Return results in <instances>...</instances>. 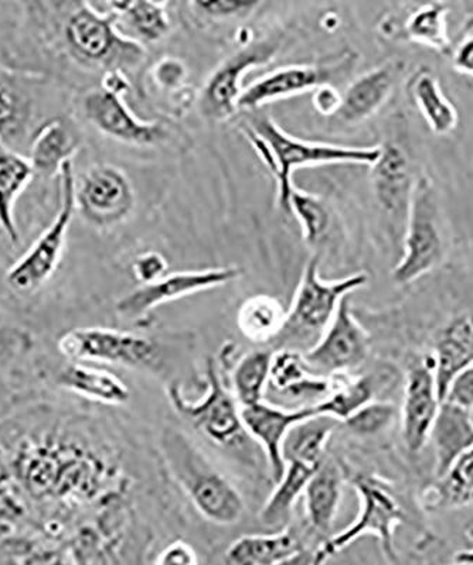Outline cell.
<instances>
[{
	"label": "cell",
	"mask_w": 473,
	"mask_h": 565,
	"mask_svg": "<svg viewBox=\"0 0 473 565\" xmlns=\"http://www.w3.org/2000/svg\"><path fill=\"white\" fill-rule=\"evenodd\" d=\"M407 90L432 134L448 136L455 132L460 115L446 98L434 71L428 67L417 70L407 84Z\"/></svg>",
	"instance_id": "27"
},
{
	"label": "cell",
	"mask_w": 473,
	"mask_h": 565,
	"mask_svg": "<svg viewBox=\"0 0 473 565\" xmlns=\"http://www.w3.org/2000/svg\"><path fill=\"white\" fill-rule=\"evenodd\" d=\"M380 148V158L370 168L371 186L392 236L401 244L419 175L414 174L409 154L399 145L386 143Z\"/></svg>",
	"instance_id": "15"
},
{
	"label": "cell",
	"mask_w": 473,
	"mask_h": 565,
	"mask_svg": "<svg viewBox=\"0 0 473 565\" xmlns=\"http://www.w3.org/2000/svg\"><path fill=\"white\" fill-rule=\"evenodd\" d=\"M341 103V93L336 87H322L314 90L315 109L322 115L335 116Z\"/></svg>",
	"instance_id": "47"
},
{
	"label": "cell",
	"mask_w": 473,
	"mask_h": 565,
	"mask_svg": "<svg viewBox=\"0 0 473 565\" xmlns=\"http://www.w3.org/2000/svg\"><path fill=\"white\" fill-rule=\"evenodd\" d=\"M450 60L458 73L473 78V22L466 23L464 34L458 43L452 44Z\"/></svg>",
	"instance_id": "43"
},
{
	"label": "cell",
	"mask_w": 473,
	"mask_h": 565,
	"mask_svg": "<svg viewBox=\"0 0 473 565\" xmlns=\"http://www.w3.org/2000/svg\"><path fill=\"white\" fill-rule=\"evenodd\" d=\"M33 106L29 81L0 68V139L4 143H17L27 136Z\"/></svg>",
	"instance_id": "30"
},
{
	"label": "cell",
	"mask_w": 473,
	"mask_h": 565,
	"mask_svg": "<svg viewBox=\"0 0 473 565\" xmlns=\"http://www.w3.org/2000/svg\"><path fill=\"white\" fill-rule=\"evenodd\" d=\"M290 214L299 221L302 235L308 244H316L328 230L329 212L322 201L304 191L294 190L290 199Z\"/></svg>",
	"instance_id": "39"
},
{
	"label": "cell",
	"mask_w": 473,
	"mask_h": 565,
	"mask_svg": "<svg viewBox=\"0 0 473 565\" xmlns=\"http://www.w3.org/2000/svg\"><path fill=\"white\" fill-rule=\"evenodd\" d=\"M32 348L33 338L23 328H0V376L20 358L27 356Z\"/></svg>",
	"instance_id": "41"
},
{
	"label": "cell",
	"mask_w": 473,
	"mask_h": 565,
	"mask_svg": "<svg viewBox=\"0 0 473 565\" xmlns=\"http://www.w3.org/2000/svg\"><path fill=\"white\" fill-rule=\"evenodd\" d=\"M103 7L114 14L117 26L124 24V29H118L123 34L129 32L144 42L153 43L159 42L169 33L170 20L164 3L135 0V2H108Z\"/></svg>",
	"instance_id": "35"
},
{
	"label": "cell",
	"mask_w": 473,
	"mask_h": 565,
	"mask_svg": "<svg viewBox=\"0 0 473 565\" xmlns=\"http://www.w3.org/2000/svg\"><path fill=\"white\" fill-rule=\"evenodd\" d=\"M319 467L301 461L285 462L283 477L275 482L274 491L260 512V521L264 526L276 527L288 521L292 508L301 494H304L306 486Z\"/></svg>",
	"instance_id": "34"
},
{
	"label": "cell",
	"mask_w": 473,
	"mask_h": 565,
	"mask_svg": "<svg viewBox=\"0 0 473 565\" xmlns=\"http://www.w3.org/2000/svg\"><path fill=\"white\" fill-rule=\"evenodd\" d=\"M44 42L84 68L125 71L143 62V44L125 38L108 10L88 2L24 3Z\"/></svg>",
	"instance_id": "2"
},
{
	"label": "cell",
	"mask_w": 473,
	"mask_h": 565,
	"mask_svg": "<svg viewBox=\"0 0 473 565\" xmlns=\"http://www.w3.org/2000/svg\"><path fill=\"white\" fill-rule=\"evenodd\" d=\"M444 401L473 412V365L466 367L451 382Z\"/></svg>",
	"instance_id": "45"
},
{
	"label": "cell",
	"mask_w": 473,
	"mask_h": 565,
	"mask_svg": "<svg viewBox=\"0 0 473 565\" xmlns=\"http://www.w3.org/2000/svg\"><path fill=\"white\" fill-rule=\"evenodd\" d=\"M344 476L335 462L320 463L318 471L311 478L304 494L306 518L316 533L326 534L334 527L339 512Z\"/></svg>",
	"instance_id": "28"
},
{
	"label": "cell",
	"mask_w": 473,
	"mask_h": 565,
	"mask_svg": "<svg viewBox=\"0 0 473 565\" xmlns=\"http://www.w3.org/2000/svg\"><path fill=\"white\" fill-rule=\"evenodd\" d=\"M314 416H318L314 405L284 408L261 402L253 406L241 407L245 433L263 447L274 482H278L285 471L283 444L286 434L295 424Z\"/></svg>",
	"instance_id": "19"
},
{
	"label": "cell",
	"mask_w": 473,
	"mask_h": 565,
	"mask_svg": "<svg viewBox=\"0 0 473 565\" xmlns=\"http://www.w3.org/2000/svg\"><path fill=\"white\" fill-rule=\"evenodd\" d=\"M158 447L169 477L201 516L219 526H231L243 519L245 503L241 493L183 431L165 428Z\"/></svg>",
	"instance_id": "3"
},
{
	"label": "cell",
	"mask_w": 473,
	"mask_h": 565,
	"mask_svg": "<svg viewBox=\"0 0 473 565\" xmlns=\"http://www.w3.org/2000/svg\"><path fill=\"white\" fill-rule=\"evenodd\" d=\"M452 565H473L471 563H465V562H458L456 559V563L455 564H452Z\"/></svg>",
	"instance_id": "50"
},
{
	"label": "cell",
	"mask_w": 473,
	"mask_h": 565,
	"mask_svg": "<svg viewBox=\"0 0 473 565\" xmlns=\"http://www.w3.org/2000/svg\"><path fill=\"white\" fill-rule=\"evenodd\" d=\"M312 562H314V550H304L296 556L276 565H312Z\"/></svg>",
	"instance_id": "48"
},
{
	"label": "cell",
	"mask_w": 473,
	"mask_h": 565,
	"mask_svg": "<svg viewBox=\"0 0 473 565\" xmlns=\"http://www.w3.org/2000/svg\"><path fill=\"white\" fill-rule=\"evenodd\" d=\"M332 382L329 395L314 405L318 416H328L344 423L375 401V382L370 376Z\"/></svg>",
	"instance_id": "37"
},
{
	"label": "cell",
	"mask_w": 473,
	"mask_h": 565,
	"mask_svg": "<svg viewBox=\"0 0 473 565\" xmlns=\"http://www.w3.org/2000/svg\"><path fill=\"white\" fill-rule=\"evenodd\" d=\"M133 270L138 281L143 282V285H150V282L162 279L166 276L168 264H166L162 255L149 252V254L137 257V260L134 262Z\"/></svg>",
	"instance_id": "44"
},
{
	"label": "cell",
	"mask_w": 473,
	"mask_h": 565,
	"mask_svg": "<svg viewBox=\"0 0 473 565\" xmlns=\"http://www.w3.org/2000/svg\"><path fill=\"white\" fill-rule=\"evenodd\" d=\"M260 2H249V0H220V2H195L206 17L213 19H225L245 14L260 7Z\"/></svg>",
	"instance_id": "42"
},
{
	"label": "cell",
	"mask_w": 473,
	"mask_h": 565,
	"mask_svg": "<svg viewBox=\"0 0 473 565\" xmlns=\"http://www.w3.org/2000/svg\"><path fill=\"white\" fill-rule=\"evenodd\" d=\"M135 194L124 171L109 164L94 166L75 183V209L98 228H109L133 212Z\"/></svg>",
	"instance_id": "13"
},
{
	"label": "cell",
	"mask_w": 473,
	"mask_h": 565,
	"mask_svg": "<svg viewBox=\"0 0 473 565\" xmlns=\"http://www.w3.org/2000/svg\"><path fill=\"white\" fill-rule=\"evenodd\" d=\"M55 382L64 391L101 405L124 406L130 398L129 386L117 375L82 362H73L63 367L55 376Z\"/></svg>",
	"instance_id": "25"
},
{
	"label": "cell",
	"mask_w": 473,
	"mask_h": 565,
	"mask_svg": "<svg viewBox=\"0 0 473 565\" xmlns=\"http://www.w3.org/2000/svg\"><path fill=\"white\" fill-rule=\"evenodd\" d=\"M80 138L74 126L64 118H52L40 125L29 145V161L34 174L59 177L63 166L73 161Z\"/></svg>",
	"instance_id": "22"
},
{
	"label": "cell",
	"mask_w": 473,
	"mask_h": 565,
	"mask_svg": "<svg viewBox=\"0 0 473 565\" xmlns=\"http://www.w3.org/2000/svg\"><path fill=\"white\" fill-rule=\"evenodd\" d=\"M430 443L434 448L435 477L440 478L473 447L472 412L454 403L442 402L431 428Z\"/></svg>",
	"instance_id": "23"
},
{
	"label": "cell",
	"mask_w": 473,
	"mask_h": 565,
	"mask_svg": "<svg viewBox=\"0 0 473 565\" xmlns=\"http://www.w3.org/2000/svg\"><path fill=\"white\" fill-rule=\"evenodd\" d=\"M340 424L328 416H314L295 424L283 444L284 461H301L319 467L324 462L329 438Z\"/></svg>",
	"instance_id": "33"
},
{
	"label": "cell",
	"mask_w": 473,
	"mask_h": 565,
	"mask_svg": "<svg viewBox=\"0 0 473 565\" xmlns=\"http://www.w3.org/2000/svg\"><path fill=\"white\" fill-rule=\"evenodd\" d=\"M204 396L200 401H189L179 383H170L168 396L170 405L180 416L193 424L209 440L223 447L236 446L245 437L241 407L221 381L213 360L206 365ZM249 436V434H246Z\"/></svg>",
	"instance_id": "10"
},
{
	"label": "cell",
	"mask_w": 473,
	"mask_h": 565,
	"mask_svg": "<svg viewBox=\"0 0 473 565\" xmlns=\"http://www.w3.org/2000/svg\"><path fill=\"white\" fill-rule=\"evenodd\" d=\"M83 113L98 132L133 146H153L166 138L162 125L144 122L130 113L123 95L98 88L83 99Z\"/></svg>",
	"instance_id": "18"
},
{
	"label": "cell",
	"mask_w": 473,
	"mask_h": 565,
	"mask_svg": "<svg viewBox=\"0 0 473 565\" xmlns=\"http://www.w3.org/2000/svg\"><path fill=\"white\" fill-rule=\"evenodd\" d=\"M470 536L473 537V527L471 529ZM456 559H458V562H465V563L473 564V552L466 553V554H464V556L456 558Z\"/></svg>",
	"instance_id": "49"
},
{
	"label": "cell",
	"mask_w": 473,
	"mask_h": 565,
	"mask_svg": "<svg viewBox=\"0 0 473 565\" xmlns=\"http://www.w3.org/2000/svg\"><path fill=\"white\" fill-rule=\"evenodd\" d=\"M302 353L309 370L326 377L356 370L366 361L369 335L351 312L350 296L341 300L334 320L316 344Z\"/></svg>",
	"instance_id": "12"
},
{
	"label": "cell",
	"mask_w": 473,
	"mask_h": 565,
	"mask_svg": "<svg viewBox=\"0 0 473 565\" xmlns=\"http://www.w3.org/2000/svg\"><path fill=\"white\" fill-rule=\"evenodd\" d=\"M332 377L316 375L306 365L304 353L281 348L273 355L270 387L291 398H324L329 395Z\"/></svg>",
	"instance_id": "26"
},
{
	"label": "cell",
	"mask_w": 473,
	"mask_h": 565,
	"mask_svg": "<svg viewBox=\"0 0 473 565\" xmlns=\"http://www.w3.org/2000/svg\"><path fill=\"white\" fill-rule=\"evenodd\" d=\"M441 403L431 356L412 362L407 372L401 408L402 438L411 454H420L430 441Z\"/></svg>",
	"instance_id": "17"
},
{
	"label": "cell",
	"mask_w": 473,
	"mask_h": 565,
	"mask_svg": "<svg viewBox=\"0 0 473 565\" xmlns=\"http://www.w3.org/2000/svg\"><path fill=\"white\" fill-rule=\"evenodd\" d=\"M57 350L73 362H98L129 370L154 371L164 353L153 338L109 328H74L57 341Z\"/></svg>",
	"instance_id": "9"
},
{
	"label": "cell",
	"mask_w": 473,
	"mask_h": 565,
	"mask_svg": "<svg viewBox=\"0 0 473 565\" xmlns=\"http://www.w3.org/2000/svg\"><path fill=\"white\" fill-rule=\"evenodd\" d=\"M243 129L260 159L273 171L278 186V205L286 214H290V199L295 190L292 174L296 169L336 163L365 164L371 168L381 153L380 146L351 148L292 138L266 116L251 118L249 124H243Z\"/></svg>",
	"instance_id": "4"
},
{
	"label": "cell",
	"mask_w": 473,
	"mask_h": 565,
	"mask_svg": "<svg viewBox=\"0 0 473 565\" xmlns=\"http://www.w3.org/2000/svg\"><path fill=\"white\" fill-rule=\"evenodd\" d=\"M144 499L138 458L105 418L42 401L0 416V537L114 547Z\"/></svg>",
	"instance_id": "1"
},
{
	"label": "cell",
	"mask_w": 473,
	"mask_h": 565,
	"mask_svg": "<svg viewBox=\"0 0 473 565\" xmlns=\"http://www.w3.org/2000/svg\"><path fill=\"white\" fill-rule=\"evenodd\" d=\"M432 365L441 402L462 371L473 365V310L460 312L438 330Z\"/></svg>",
	"instance_id": "21"
},
{
	"label": "cell",
	"mask_w": 473,
	"mask_h": 565,
	"mask_svg": "<svg viewBox=\"0 0 473 565\" xmlns=\"http://www.w3.org/2000/svg\"><path fill=\"white\" fill-rule=\"evenodd\" d=\"M448 17L450 8L445 3L420 4L402 19L400 35L407 42L425 45L450 58L452 42L448 32Z\"/></svg>",
	"instance_id": "31"
},
{
	"label": "cell",
	"mask_w": 473,
	"mask_h": 565,
	"mask_svg": "<svg viewBox=\"0 0 473 565\" xmlns=\"http://www.w3.org/2000/svg\"><path fill=\"white\" fill-rule=\"evenodd\" d=\"M156 565H199V558L189 543L176 540L159 553Z\"/></svg>",
	"instance_id": "46"
},
{
	"label": "cell",
	"mask_w": 473,
	"mask_h": 565,
	"mask_svg": "<svg viewBox=\"0 0 473 565\" xmlns=\"http://www.w3.org/2000/svg\"><path fill=\"white\" fill-rule=\"evenodd\" d=\"M274 352L255 350L245 353L236 362L233 372L234 397L240 407H249L264 402L270 385L271 361Z\"/></svg>",
	"instance_id": "38"
},
{
	"label": "cell",
	"mask_w": 473,
	"mask_h": 565,
	"mask_svg": "<svg viewBox=\"0 0 473 565\" xmlns=\"http://www.w3.org/2000/svg\"><path fill=\"white\" fill-rule=\"evenodd\" d=\"M357 497L360 499V512L356 521L325 540L318 550H314L312 565H325L336 554L354 544L366 534H374L381 544L382 554L391 564H399L395 532L397 526L407 521V514L389 483L370 473H357L351 481Z\"/></svg>",
	"instance_id": "6"
},
{
	"label": "cell",
	"mask_w": 473,
	"mask_h": 565,
	"mask_svg": "<svg viewBox=\"0 0 473 565\" xmlns=\"http://www.w3.org/2000/svg\"><path fill=\"white\" fill-rule=\"evenodd\" d=\"M241 271L236 267L219 269L176 271L162 279L143 285L128 292L117 302V312L127 320H140L166 302L183 299L196 292L229 285L239 279Z\"/></svg>",
	"instance_id": "14"
},
{
	"label": "cell",
	"mask_w": 473,
	"mask_h": 565,
	"mask_svg": "<svg viewBox=\"0 0 473 565\" xmlns=\"http://www.w3.org/2000/svg\"><path fill=\"white\" fill-rule=\"evenodd\" d=\"M355 67L356 55L347 54L329 64L291 65L275 70L243 89L236 108L255 109L306 90L336 87L350 77Z\"/></svg>",
	"instance_id": "11"
},
{
	"label": "cell",
	"mask_w": 473,
	"mask_h": 565,
	"mask_svg": "<svg viewBox=\"0 0 473 565\" xmlns=\"http://www.w3.org/2000/svg\"><path fill=\"white\" fill-rule=\"evenodd\" d=\"M286 310L274 297L254 296L245 300L236 315V326L246 340L265 344L275 341L285 326Z\"/></svg>",
	"instance_id": "36"
},
{
	"label": "cell",
	"mask_w": 473,
	"mask_h": 565,
	"mask_svg": "<svg viewBox=\"0 0 473 565\" xmlns=\"http://www.w3.org/2000/svg\"><path fill=\"white\" fill-rule=\"evenodd\" d=\"M318 267L319 255L312 256L305 266L294 302L286 311L283 331L274 341L284 344V348L301 345L302 342L309 344V348L315 345L334 320L341 300L369 282L366 274L325 281L319 277Z\"/></svg>",
	"instance_id": "7"
},
{
	"label": "cell",
	"mask_w": 473,
	"mask_h": 565,
	"mask_svg": "<svg viewBox=\"0 0 473 565\" xmlns=\"http://www.w3.org/2000/svg\"><path fill=\"white\" fill-rule=\"evenodd\" d=\"M304 550L302 540L292 527L273 534H250L230 544L220 565H276Z\"/></svg>",
	"instance_id": "24"
},
{
	"label": "cell",
	"mask_w": 473,
	"mask_h": 565,
	"mask_svg": "<svg viewBox=\"0 0 473 565\" xmlns=\"http://www.w3.org/2000/svg\"><path fill=\"white\" fill-rule=\"evenodd\" d=\"M401 259L392 270L397 285H411L442 264L446 255L444 215L434 181L417 179L401 241Z\"/></svg>",
	"instance_id": "5"
},
{
	"label": "cell",
	"mask_w": 473,
	"mask_h": 565,
	"mask_svg": "<svg viewBox=\"0 0 473 565\" xmlns=\"http://www.w3.org/2000/svg\"><path fill=\"white\" fill-rule=\"evenodd\" d=\"M280 44L276 40H264L240 50L233 57L211 74L201 95V110L211 119L223 120L235 113L243 94L245 74L273 60Z\"/></svg>",
	"instance_id": "16"
},
{
	"label": "cell",
	"mask_w": 473,
	"mask_h": 565,
	"mask_svg": "<svg viewBox=\"0 0 473 565\" xmlns=\"http://www.w3.org/2000/svg\"><path fill=\"white\" fill-rule=\"evenodd\" d=\"M33 175L29 159L23 158L0 139V230L14 245L19 242L14 204Z\"/></svg>",
	"instance_id": "29"
},
{
	"label": "cell",
	"mask_w": 473,
	"mask_h": 565,
	"mask_svg": "<svg viewBox=\"0 0 473 565\" xmlns=\"http://www.w3.org/2000/svg\"><path fill=\"white\" fill-rule=\"evenodd\" d=\"M430 511L460 509L473 504V447L456 459L444 476L437 478L422 497Z\"/></svg>",
	"instance_id": "32"
},
{
	"label": "cell",
	"mask_w": 473,
	"mask_h": 565,
	"mask_svg": "<svg viewBox=\"0 0 473 565\" xmlns=\"http://www.w3.org/2000/svg\"><path fill=\"white\" fill-rule=\"evenodd\" d=\"M60 204L52 224L39 236L22 257L7 271L8 286L18 295H32L42 289L57 270L64 254L75 209V177L73 161L63 166L57 177Z\"/></svg>",
	"instance_id": "8"
},
{
	"label": "cell",
	"mask_w": 473,
	"mask_h": 565,
	"mask_svg": "<svg viewBox=\"0 0 473 565\" xmlns=\"http://www.w3.org/2000/svg\"><path fill=\"white\" fill-rule=\"evenodd\" d=\"M395 416L396 407L391 403L374 401L341 424H345L357 436H376V434L385 431L390 426Z\"/></svg>",
	"instance_id": "40"
},
{
	"label": "cell",
	"mask_w": 473,
	"mask_h": 565,
	"mask_svg": "<svg viewBox=\"0 0 473 565\" xmlns=\"http://www.w3.org/2000/svg\"><path fill=\"white\" fill-rule=\"evenodd\" d=\"M404 70L400 62H390L367 71L351 81L341 93V103L336 118L347 125H359L379 113L395 93Z\"/></svg>",
	"instance_id": "20"
}]
</instances>
